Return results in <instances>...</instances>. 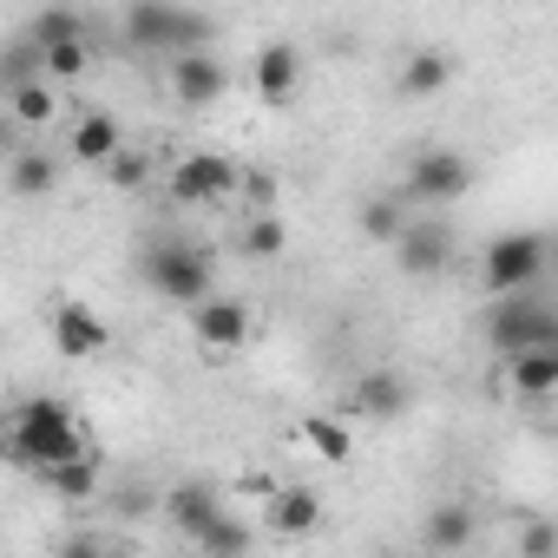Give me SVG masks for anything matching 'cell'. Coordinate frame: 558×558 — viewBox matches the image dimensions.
Wrapping results in <instances>:
<instances>
[{"mask_svg": "<svg viewBox=\"0 0 558 558\" xmlns=\"http://www.w3.org/2000/svg\"><path fill=\"white\" fill-rule=\"evenodd\" d=\"M0 453L14 466H34V473H53V466H73V460H93V440L80 427V414L53 395H34L21 401L8 421H0Z\"/></svg>", "mask_w": 558, "mask_h": 558, "instance_id": "6da1fadb", "label": "cell"}, {"mask_svg": "<svg viewBox=\"0 0 558 558\" xmlns=\"http://www.w3.org/2000/svg\"><path fill=\"white\" fill-rule=\"evenodd\" d=\"M125 34H132L138 53H171V60H184V53H210L217 21H210V14L165 8V0H138V8L125 14Z\"/></svg>", "mask_w": 558, "mask_h": 558, "instance_id": "7a4b0ae2", "label": "cell"}, {"mask_svg": "<svg viewBox=\"0 0 558 558\" xmlns=\"http://www.w3.org/2000/svg\"><path fill=\"white\" fill-rule=\"evenodd\" d=\"M138 269H145L151 296H165V303H178V310H197V303L210 296V250H204V243L165 236V243H151V250L138 256Z\"/></svg>", "mask_w": 558, "mask_h": 558, "instance_id": "3957f363", "label": "cell"}, {"mask_svg": "<svg viewBox=\"0 0 558 558\" xmlns=\"http://www.w3.org/2000/svg\"><path fill=\"white\" fill-rule=\"evenodd\" d=\"M545 263H551V243H545L538 230H506V236H493L486 256H480V283L506 303V296H525V290L538 283Z\"/></svg>", "mask_w": 558, "mask_h": 558, "instance_id": "277c9868", "label": "cell"}, {"mask_svg": "<svg viewBox=\"0 0 558 558\" xmlns=\"http://www.w3.org/2000/svg\"><path fill=\"white\" fill-rule=\"evenodd\" d=\"M486 342L499 355H525V349H558V316L532 296H506L493 316H486Z\"/></svg>", "mask_w": 558, "mask_h": 558, "instance_id": "5b68a950", "label": "cell"}, {"mask_svg": "<svg viewBox=\"0 0 558 558\" xmlns=\"http://www.w3.org/2000/svg\"><path fill=\"white\" fill-rule=\"evenodd\" d=\"M236 184H243V171L223 151H191V158L171 165V204H184V210L223 204V197H236Z\"/></svg>", "mask_w": 558, "mask_h": 558, "instance_id": "8992f818", "label": "cell"}, {"mask_svg": "<svg viewBox=\"0 0 558 558\" xmlns=\"http://www.w3.org/2000/svg\"><path fill=\"white\" fill-rule=\"evenodd\" d=\"M466 184H473V165L460 151H421L401 178V204H453L466 197Z\"/></svg>", "mask_w": 558, "mask_h": 558, "instance_id": "52a82bcc", "label": "cell"}, {"mask_svg": "<svg viewBox=\"0 0 558 558\" xmlns=\"http://www.w3.org/2000/svg\"><path fill=\"white\" fill-rule=\"evenodd\" d=\"M191 336H197L204 355H236V349L250 342V310H243L236 296H204V303L191 310Z\"/></svg>", "mask_w": 558, "mask_h": 558, "instance_id": "ba28073f", "label": "cell"}, {"mask_svg": "<svg viewBox=\"0 0 558 558\" xmlns=\"http://www.w3.org/2000/svg\"><path fill=\"white\" fill-rule=\"evenodd\" d=\"M395 263H401V276H440V269L453 263V236H447V223H434V217H408V230L395 236Z\"/></svg>", "mask_w": 558, "mask_h": 558, "instance_id": "9c48e42d", "label": "cell"}, {"mask_svg": "<svg viewBox=\"0 0 558 558\" xmlns=\"http://www.w3.org/2000/svg\"><path fill=\"white\" fill-rule=\"evenodd\" d=\"M408 401H414V388L401 381V368H368V375H355V388H349V414L355 421H401L408 414Z\"/></svg>", "mask_w": 558, "mask_h": 558, "instance_id": "30bf717a", "label": "cell"}, {"mask_svg": "<svg viewBox=\"0 0 558 558\" xmlns=\"http://www.w3.org/2000/svg\"><path fill=\"white\" fill-rule=\"evenodd\" d=\"M53 349H60L66 362H99V355L112 349V329H106V316H93L86 303H60V310H53Z\"/></svg>", "mask_w": 558, "mask_h": 558, "instance_id": "8fae6325", "label": "cell"}, {"mask_svg": "<svg viewBox=\"0 0 558 558\" xmlns=\"http://www.w3.org/2000/svg\"><path fill=\"white\" fill-rule=\"evenodd\" d=\"M165 512H171V525H178L191 545H204V532L223 519V499H217V486H210V480H184V486H171V493H165Z\"/></svg>", "mask_w": 558, "mask_h": 558, "instance_id": "7c38bea8", "label": "cell"}, {"mask_svg": "<svg viewBox=\"0 0 558 558\" xmlns=\"http://www.w3.org/2000/svg\"><path fill=\"white\" fill-rule=\"evenodd\" d=\"M263 525L276 538H310V532H323V499L310 486H276L263 506Z\"/></svg>", "mask_w": 558, "mask_h": 558, "instance_id": "4fadbf2b", "label": "cell"}, {"mask_svg": "<svg viewBox=\"0 0 558 558\" xmlns=\"http://www.w3.org/2000/svg\"><path fill=\"white\" fill-rule=\"evenodd\" d=\"M250 80H256V99H263V106H283V99H296V80H303V53H296L290 40H269V47L256 53Z\"/></svg>", "mask_w": 558, "mask_h": 558, "instance_id": "5bb4252c", "label": "cell"}, {"mask_svg": "<svg viewBox=\"0 0 558 558\" xmlns=\"http://www.w3.org/2000/svg\"><path fill=\"white\" fill-rule=\"evenodd\" d=\"M171 93L184 106H217L230 93V73H223L217 53H184V60H171Z\"/></svg>", "mask_w": 558, "mask_h": 558, "instance_id": "9a60e30c", "label": "cell"}, {"mask_svg": "<svg viewBox=\"0 0 558 558\" xmlns=\"http://www.w3.org/2000/svg\"><path fill=\"white\" fill-rule=\"evenodd\" d=\"M453 73H460V60H453L447 47H421V53H408V66H401V80H395V93H401V99H434V93H447V86H453Z\"/></svg>", "mask_w": 558, "mask_h": 558, "instance_id": "2e32d148", "label": "cell"}, {"mask_svg": "<svg viewBox=\"0 0 558 558\" xmlns=\"http://www.w3.org/2000/svg\"><path fill=\"white\" fill-rule=\"evenodd\" d=\"M125 151V132H119V119H106V112H86L80 125H73V158L80 165H112Z\"/></svg>", "mask_w": 558, "mask_h": 558, "instance_id": "e0dca14e", "label": "cell"}, {"mask_svg": "<svg viewBox=\"0 0 558 558\" xmlns=\"http://www.w3.org/2000/svg\"><path fill=\"white\" fill-rule=\"evenodd\" d=\"M506 381L525 395V401H545L558 388V349H525V355H506Z\"/></svg>", "mask_w": 558, "mask_h": 558, "instance_id": "ac0fdd59", "label": "cell"}, {"mask_svg": "<svg viewBox=\"0 0 558 558\" xmlns=\"http://www.w3.org/2000/svg\"><path fill=\"white\" fill-rule=\"evenodd\" d=\"M236 250H243V263H276L290 250V230H283V217L276 210H250L243 217V236H236Z\"/></svg>", "mask_w": 558, "mask_h": 558, "instance_id": "d6986e66", "label": "cell"}, {"mask_svg": "<svg viewBox=\"0 0 558 558\" xmlns=\"http://www.w3.org/2000/svg\"><path fill=\"white\" fill-rule=\"evenodd\" d=\"M296 434L310 440V453L316 460H329V466H349L355 460V440H349V427L336 421V414H303L296 421Z\"/></svg>", "mask_w": 558, "mask_h": 558, "instance_id": "ffe728a7", "label": "cell"}, {"mask_svg": "<svg viewBox=\"0 0 558 558\" xmlns=\"http://www.w3.org/2000/svg\"><path fill=\"white\" fill-rule=\"evenodd\" d=\"M27 47H40V53H53V47H73V40H93V27H86V14H66V8H47V14H34V27L21 34Z\"/></svg>", "mask_w": 558, "mask_h": 558, "instance_id": "44dd1931", "label": "cell"}, {"mask_svg": "<svg viewBox=\"0 0 558 558\" xmlns=\"http://www.w3.org/2000/svg\"><path fill=\"white\" fill-rule=\"evenodd\" d=\"M60 184V158H47V151H14L8 158V191L14 197H47Z\"/></svg>", "mask_w": 558, "mask_h": 558, "instance_id": "7402d4cb", "label": "cell"}, {"mask_svg": "<svg viewBox=\"0 0 558 558\" xmlns=\"http://www.w3.org/2000/svg\"><path fill=\"white\" fill-rule=\"evenodd\" d=\"M427 545H434V551L473 545V506H434V512H427Z\"/></svg>", "mask_w": 558, "mask_h": 558, "instance_id": "603a6c76", "label": "cell"}, {"mask_svg": "<svg viewBox=\"0 0 558 558\" xmlns=\"http://www.w3.org/2000/svg\"><path fill=\"white\" fill-rule=\"evenodd\" d=\"M40 80H47V66H40V47L14 40L8 53H0V86H8V93H21V86H40Z\"/></svg>", "mask_w": 558, "mask_h": 558, "instance_id": "cb8c5ba5", "label": "cell"}, {"mask_svg": "<svg viewBox=\"0 0 558 558\" xmlns=\"http://www.w3.org/2000/svg\"><path fill=\"white\" fill-rule=\"evenodd\" d=\"M60 112V99H53V86L40 80V86H21V93H8V119L14 125H47Z\"/></svg>", "mask_w": 558, "mask_h": 558, "instance_id": "d4e9b609", "label": "cell"}, {"mask_svg": "<svg viewBox=\"0 0 558 558\" xmlns=\"http://www.w3.org/2000/svg\"><path fill=\"white\" fill-rule=\"evenodd\" d=\"M362 230H368L375 243H395V236L408 230V210H401V197H368V204H362Z\"/></svg>", "mask_w": 558, "mask_h": 558, "instance_id": "484cf974", "label": "cell"}, {"mask_svg": "<svg viewBox=\"0 0 558 558\" xmlns=\"http://www.w3.org/2000/svg\"><path fill=\"white\" fill-rule=\"evenodd\" d=\"M60 499H93L99 493V466L93 460H73V466H53V473H40Z\"/></svg>", "mask_w": 558, "mask_h": 558, "instance_id": "4316f807", "label": "cell"}, {"mask_svg": "<svg viewBox=\"0 0 558 558\" xmlns=\"http://www.w3.org/2000/svg\"><path fill=\"white\" fill-rule=\"evenodd\" d=\"M197 551H204V558H250V525H236V519L223 512V519L204 532V545H197Z\"/></svg>", "mask_w": 558, "mask_h": 558, "instance_id": "83f0119b", "label": "cell"}, {"mask_svg": "<svg viewBox=\"0 0 558 558\" xmlns=\"http://www.w3.org/2000/svg\"><path fill=\"white\" fill-rule=\"evenodd\" d=\"M40 66H47V80H86V66H93V40L53 47V53H40Z\"/></svg>", "mask_w": 558, "mask_h": 558, "instance_id": "f1b7e54d", "label": "cell"}, {"mask_svg": "<svg viewBox=\"0 0 558 558\" xmlns=\"http://www.w3.org/2000/svg\"><path fill=\"white\" fill-rule=\"evenodd\" d=\"M106 178H112L119 191H145V178H151V165H145L138 151H119V158L106 165Z\"/></svg>", "mask_w": 558, "mask_h": 558, "instance_id": "f546056e", "label": "cell"}, {"mask_svg": "<svg viewBox=\"0 0 558 558\" xmlns=\"http://www.w3.org/2000/svg\"><path fill=\"white\" fill-rule=\"evenodd\" d=\"M519 545H525V558H551V551H558V532H551L545 519H525V538H519Z\"/></svg>", "mask_w": 558, "mask_h": 558, "instance_id": "4dcf8cb0", "label": "cell"}, {"mask_svg": "<svg viewBox=\"0 0 558 558\" xmlns=\"http://www.w3.org/2000/svg\"><path fill=\"white\" fill-rule=\"evenodd\" d=\"M53 558H106V545H99L93 532H73V538H66V545L53 551Z\"/></svg>", "mask_w": 558, "mask_h": 558, "instance_id": "1f68e13d", "label": "cell"}, {"mask_svg": "<svg viewBox=\"0 0 558 558\" xmlns=\"http://www.w3.org/2000/svg\"><path fill=\"white\" fill-rule=\"evenodd\" d=\"M236 493H263V499H269V493H276V480H269V473H243V480H236Z\"/></svg>", "mask_w": 558, "mask_h": 558, "instance_id": "d6a6232c", "label": "cell"}, {"mask_svg": "<svg viewBox=\"0 0 558 558\" xmlns=\"http://www.w3.org/2000/svg\"><path fill=\"white\" fill-rule=\"evenodd\" d=\"M0 158H14V119H8V106H0Z\"/></svg>", "mask_w": 558, "mask_h": 558, "instance_id": "836d02e7", "label": "cell"}, {"mask_svg": "<svg viewBox=\"0 0 558 558\" xmlns=\"http://www.w3.org/2000/svg\"><path fill=\"white\" fill-rule=\"evenodd\" d=\"M388 558H401V551H388Z\"/></svg>", "mask_w": 558, "mask_h": 558, "instance_id": "e575fe53", "label": "cell"}]
</instances>
